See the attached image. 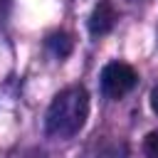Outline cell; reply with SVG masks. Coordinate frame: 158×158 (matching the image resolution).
<instances>
[{
  "instance_id": "277c9868",
  "label": "cell",
  "mask_w": 158,
  "mask_h": 158,
  "mask_svg": "<svg viewBox=\"0 0 158 158\" xmlns=\"http://www.w3.org/2000/svg\"><path fill=\"white\" fill-rule=\"evenodd\" d=\"M47 47L62 59V57H67V54L72 52V37H69L67 32H54V35L47 37Z\"/></svg>"
},
{
  "instance_id": "3957f363",
  "label": "cell",
  "mask_w": 158,
  "mask_h": 158,
  "mask_svg": "<svg viewBox=\"0 0 158 158\" xmlns=\"http://www.w3.org/2000/svg\"><path fill=\"white\" fill-rule=\"evenodd\" d=\"M114 22H116V12H114L111 2L99 0L96 7H94V12H91V17H89V32L94 37H101V35H106V32L114 30Z\"/></svg>"
},
{
  "instance_id": "8992f818",
  "label": "cell",
  "mask_w": 158,
  "mask_h": 158,
  "mask_svg": "<svg viewBox=\"0 0 158 158\" xmlns=\"http://www.w3.org/2000/svg\"><path fill=\"white\" fill-rule=\"evenodd\" d=\"M151 109L158 114V84L153 86V91H151Z\"/></svg>"
},
{
  "instance_id": "5b68a950",
  "label": "cell",
  "mask_w": 158,
  "mask_h": 158,
  "mask_svg": "<svg viewBox=\"0 0 158 158\" xmlns=\"http://www.w3.org/2000/svg\"><path fill=\"white\" fill-rule=\"evenodd\" d=\"M143 151H146L148 158H158V131H153V133L146 136V141H143Z\"/></svg>"
},
{
  "instance_id": "6da1fadb",
  "label": "cell",
  "mask_w": 158,
  "mask_h": 158,
  "mask_svg": "<svg viewBox=\"0 0 158 158\" xmlns=\"http://www.w3.org/2000/svg\"><path fill=\"white\" fill-rule=\"evenodd\" d=\"M86 116H89L86 89L79 84L67 86L52 99V104L47 109V133L54 138H69V136L79 133Z\"/></svg>"
},
{
  "instance_id": "7a4b0ae2",
  "label": "cell",
  "mask_w": 158,
  "mask_h": 158,
  "mask_svg": "<svg viewBox=\"0 0 158 158\" xmlns=\"http://www.w3.org/2000/svg\"><path fill=\"white\" fill-rule=\"evenodd\" d=\"M136 81H138L136 69L123 62H111L101 72V91L109 99H121L123 94H128L136 86Z\"/></svg>"
}]
</instances>
